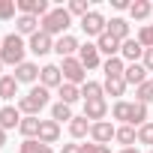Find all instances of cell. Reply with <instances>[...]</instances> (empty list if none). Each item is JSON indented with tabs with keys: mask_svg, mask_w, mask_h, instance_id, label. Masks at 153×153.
I'll use <instances>...</instances> for the list:
<instances>
[{
	"mask_svg": "<svg viewBox=\"0 0 153 153\" xmlns=\"http://www.w3.org/2000/svg\"><path fill=\"white\" fill-rule=\"evenodd\" d=\"M24 51H27L24 39L18 33H9V36H3V45H0V60H3V66H21Z\"/></svg>",
	"mask_w": 153,
	"mask_h": 153,
	"instance_id": "cell-1",
	"label": "cell"
},
{
	"mask_svg": "<svg viewBox=\"0 0 153 153\" xmlns=\"http://www.w3.org/2000/svg\"><path fill=\"white\" fill-rule=\"evenodd\" d=\"M69 24H72V15H69V9H51L45 18H39V30L42 33H48V36H66V30H69Z\"/></svg>",
	"mask_w": 153,
	"mask_h": 153,
	"instance_id": "cell-2",
	"label": "cell"
},
{
	"mask_svg": "<svg viewBox=\"0 0 153 153\" xmlns=\"http://www.w3.org/2000/svg\"><path fill=\"white\" fill-rule=\"evenodd\" d=\"M45 105H48V87H42V84L30 87V93L18 99V111H24V117H36Z\"/></svg>",
	"mask_w": 153,
	"mask_h": 153,
	"instance_id": "cell-3",
	"label": "cell"
},
{
	"mask_svg": "<svg viewBox=\"0 0 153 153\" xmlns=\"http://www.w3.org/2000/svg\"><path fill=\"white\" fill-rule=\"evenodd\" d=\"M60 72H63V81H66V84H75V87L87 84V69L81 66L78 57H66V60L60 63Z\"/></svg>",
	"mask_w": 153,
	"mask_h": 153,
	"instance_id": "cell-4",
	"label": "cell"
},
{
	"mask_svg": "<svg viewBox=\"0 0 153 153\" xmlns=\"http://www.w3.org/2000/svg\"><path fill=\"white\" fill-rule=\"evenodd\" d=\"M81 30H84L87 36H96V39H99V36L108 30V21H105V15H102V12L90 9V12L81 18Z\"/></svg>",
	"mask_w": 153,
	"mask_h": 153,
	"instance_id": "cell-5",
	"label": "cell"
},
{
	"mask_svg": "<svg viewBox=\"0 0 153 153\" xmlns=\"http://www.w3.org/2000/svg\"><path fill=\"white\" fill-rule=\"evenodd\" d=\"M18 12L33 15V18H45L51 9H48V0H18Z\"/></svg>",
	"mask_w": 153,
	"mask_h": 153,
	"instance_id": "cell-6",
	"label": "cell"
},
{
	"mask_svg": "<svg viewBox=\"0 0 153 153\" xmlns=\"http://www.w3.org/2000/svg\"><path fill=\"white\" fill-rule=\"evenodd\" d=\"M39 84L42 87H60L63 84V72H60V66H54V63H48V66H42L39 69Z\"/></svg>",
	"mask_w": 153,
	"mask_h": 153,
	"instance_id": "cell-7",
	"label": "cell"
},
{
	"mask_svg": "<svg viewBox=\"0 0 153 153\" xmlns=\"http://www.w3.org/2000/svg\"><path fill=\"white\" fill-rule=\"evenodd\" d=\"M27 48H30V51H33L36 57H42V54H48V51H54V39H51L48 33H42V30H39V33H33V36H30V42H27Z\"/></svg>",
	"mask_w": 153,
	"mask_h": 153,
	"instance_id": "cell-8",
	"label": "cell"
},
{
	"mask_svg": "<svg viewBox=\"0 0 153 153\" xmlns=\"http://www.w3.org/2000/svg\"><path fill=\"white\" fill-rule=\"evenodd\" d=\"M114 135H117V129H114L108 120H99V123L90 126V138H93V144H108Z\"/></svg>",
	"mask_w": 153,
	"mask_h": 153,
	"instance_id": "cell-9",
	"label": "cell"
},
{
	"mask_svg": "<svg viewBox=\"0 0 153 153\" xmlns=\"http://www.w3.org/2000/svg\"><path fill=\"white\" fill-rule=\"evenodd\" d=\"M78 60H81L84 69H96V66H99V48H96L93 42H84V45L78 48Z\"/></svg>",
	"mask_w": 153,
	"mask_h": 153,
	"instance_id": "cell-10",
	"label": "cell"
},
{
	"mask_svg": "<svg viewBox=\"0 0 153 153\" xmlns=\"http://www.w3.org/2000/svg\"><path fill=\"white\" fill-rule=\"evenodd\" d=\"M36 78H39V66H36V63L24 60L21 66H15V81H18V84H33Z\"/></svg>",
	"mask_w": 153,
	"mask_h": 153,
	"instance_id": "cell-11",
	"label": "cell"
},
{
	"mask_svg": "<svg viewBox=\"0 0 153 153\" xmlns=\"http://www.w3.org/2000/svg\"><path fill=\"white\" fill-rule=\"evenodd\" d=\"M120 57L129 60V63H138V60L144 57V45H141L138 39H126V42L120 45Z\"/></svg>",
	"mask_w": 153,
	"mask_h": 153,
	"instance_id": "cell-12",
	"label": "cell"
},
{
	"mask_svg": "<svg viewBox=\"0 0 153 153\" xmlns=\"http://www.w3.org/2000/svg\"><path fill=\"white\" fill-rule=\"evenodd\" d=\"M105 114H108V105H105V99L84 102V117H87L90 123H99V120H105Z\"/></svg>",
	"mask_w": 153,
	"mask_h": 153,
	"instance_id": "cell-13",
	"label": "cell"
},
{
	"mask_svg": "<svg viewBox=\"0 0 153 153\" xmlns=\"http://www.w3.org/2000/svg\"><path fill=\"white\" fill-rule=\"evenodd\" d=\"M36 138H39L42 144H48V147H51V144L60 138V123H57V120H42V126H39V135H36Z\"/></svg>",
	"mask_w": 153,
	"mask_h": 153,
	"instance_id": "cell-14",
	"label": "cell"
},
{
	"mask_svg": "<svg viewBox=\"0 0 153 153\" xmlns=\"http://www.w3.org/2000/svg\"><path fill=\"white\" fill-rule=\"evenodd\" d=\"M15 33H18V36H33V33H39V18H33V15H18V18H15Z\"/></svg>",
	"mask_w": 153,
	"mask_h": 153,
	"instance_id": "cell-15",
	"label": "cell"
},
{
	"mask_svg": "<svg viewBox=\"0 0 153 153\" xmlns=\"http://www.w3.org/2000/svg\"><path fill=\"white\" fill-rule=\"evenodd\" d=\"M120 45H123V42H117L111 33H102V36L96 39V48H99V54H108V57H120Z\"/></svg>",
	"mask_w": 153,
	"mask_h": 153,
	"instance_id": "cell-16",
	"label": "cell"
},
{
	"mask_svg": "<svg viewBox=\"0 0 153 153\" xmlns=\"http://www.w3.org/2000/svg\"><path fill=\"white\" fill-rule=\"evenodd\" d=\"M123 78H126V84L141 87V84L147 81V69H144V63H129V66H126V72H123Z\"/></svg>",
	"mask_w": 153,
	"mask_h": 153,
	"instance_id": "cell-17",
	"label": "cell"
},
{
	"mask_svg": "<svg viewBox=\"0 0 153 153\" xmlns=\"http://www.w3.org/2000/svg\"><path fill=\"white\" fill-rule=\"evenodd\" d=\"M78 48H81V45H78V39H75V36H69V33H66V36H60V39L54 42V51H57L63 60H66V57H72Z\"/></svg>",
	"mask_w": 153,
	"mask_h": 153,
	"instance_id": "cell-18",
	"label": "cell"
},
{
	"mask_svg": "<svg viewBox=\"0 0 153 153\" xmlns=\"http://www.w3.org/2000/svg\"><path fill=\"white\" fill-rule=\"evenodd\" d=\"M15 126H21V111L12 105L0 108V129H15Z\"/></svg>",
	"mask_w": 153,
	"mask_h": 153,
	"instance_id": "cell-19",
	"label": "cell"
},
{
	"mask_svg": "<svg viewBox=\"0 0 153 153\" xmlns=\"http://www.w3.org/2000/svg\"><path fill=\"white\" fill-rule=\"evenodd\" d=\"M105 33H111L117 42H126V39H129V21H126V18H111Z\"/></svg>",
	"mask_w": 153,
	"mask_h": 153,
	"instance_id": "cell-20",
	"label": "cell"
},
{
	"mask_svg": "<svg viewBox=\"0 0 153 153\" xmlns=\"http://www.w3.org/2000/svg\"><path fill=\"white\" fill-rule=\"evenodd\" d=\"M90 126H93V123H90L84 114H78V117L69 120V135H72V138H84V135H90Z\"/></svg>",
	"mask_w": 153,
	"mask_h": 153,
	"instance_id": "cell-21",
	"label": "cell"
},
{
	"mask_svg": "<svg viewBox=\"0 0 153 153\" xmlns=\"http://www.w3.org/2000/svg\"><path fill=\"white\" fill-rule=\"evenodd\" d=\"M102 69H105V78H123L126 63H123V57H108L102 63Z\"/></svg>",
	"mask_w": 153,
	"mask_h": 153,
	"instance_id": "cell-22",
	"label": "cell"
},
{
	"mask_svg": "<svg viewBox=\"0 0 153 153\" xmlns=\"http://www.w3.org/2000/svg\"><path fill=\"white\" fill-rule=\"evenodd\" d=\"M57 96H60L63 105H72V102L81 99V87H75V84H66V81H63V84L57 87Z\"/></svg>",
	"mask_w": 153,
	"mask_h": 153,
	"instance_id": "cell-23",
	"label": "cell"
},
{
	"mask_svg": "<svg viewBox=\"0 0 153 153\" xmlns=\"http://www.w3.org/2000/svg\"><path fill=\"white\" fill-rule=\"evenodd\" d=\"M18 93V81H15V75H0V99H12Z\"/></svg>",
	"mask_w": 153,
	"mask_h": 153,
	"instance_id": "cell-24",
	"label": "cell"
},
{
	"mask_svg": "<svg viewBox=\"0 0 153 153\" xmlns=\"http://www.w3.org/2000/svg\"><path fill=\"white\" fill-rule=\"evenodd\" d=\"M102 96H105V87H102L99 81L81 84V99H84V102H93V99H102Z\"/></svg>",
	"mask_w": 153,
	"mask_h": 153,
	"instance_id": "cell-25",
	"label": "cell"
},
{
	"mask_svg": "<svg viewBox=\"0 0 153 153\" xmlns=\"http://www.w3.org/2000/svg\"><path fill=\"white\" fill-rule=\"evenodd\" d=\"M150 12H153V3H150V0H132V6H129V15H132L135 21H144Z\"/></svg>",
	"mask_w": 153,
	"mask_h": 153,
	"instance_id": "cell-26",
	"label": "cell"
},
{
	"mask_svg": "<svg viewBox=\"0 0 153 153\" xmlns=\"http://www.w3.org/2000/svg\"><path fill=\"white\" fill-rule=\"evenodd\" d=\"M147 123V105H141V102H132V111H129V123L126 126H144Z\"/></svg>",
	"mask_w": 153,
	"mask_h": 153,
	"instance_id": "cell-27",
	"label": "cell"
},
{
	"mask_svg": "<svg viewBox=\"0 0 153 153\" xmlns=\"http://www.w3.org/2000/svg\"><path fill=\"white\" fill-rule=\"evenodd\" d=\"M39 126H42V120H39V117H21L18 132H21L24 138H36V135H39Z\"/></svg>",
	"mask_w": 153,
	"mask_h": 153,
	"instance_id": "cell-28",
	"label": "cell"
},
{
	"mask_svg": "<svg viewBox=\"0 0 153 153\" xmlns=\"http://www.w3.org/2000/svg\"><path fill=\"white\" fill-rule=\"evenodd\" d=\"M18 153H54V150L48 144H42L39 138H24L21 147H18Z\"/></svg>",
	"mask_w": 153,
	"mask_h": 153,
	"instance_id": "cell-29",
	"label": "cell"
},
{
	"mask_svg": "<svg viewBox=\"0 0 153 153\" xmlns=\"http://www.w3.org/2000/svg\"><path fill=\"white\" fill-rule=\"evenodd\" d=\"M102 87H105V93H108V96H123L129 84H126V78H105V84H102Z\"/></svg>",
	"mask_w": 153,
	"mask_h": 153,
	"instance_id": "cell-30",
	"label": "cell"
},
{
	"mask_svg": "<svg viewBox=\"0 0 153 153\" xmlns=\"http://www.w3.org/2000/svg\"><path fill=\"white\" fill-rule=\"evenodd\" d=\"M114 138H117V141H120L123 147H132V144L138 141V129H135V126H120Z\"/></svg>",
	"mask_w": 153,
	"mask_h": 153,
	"instance_id": "cell-31",
	"label": "cell"
},
{
	"mask_svg": "<svg viewBox=\"0 0 153 153\" xmlns=\"http://www.w3.org/2000/svg\"><path fill=\"white\" fill-rule=\"evenodd\" d=\"M129 111H132V102H126V99H117V102H114V108H111V117H114V120H123V123H129Z\"/></svg>",
	"mask_w": 153,
	"mask_h": 153,
	"instance_id": "cell-32",
	"label": "cell"
},
{
	"mask_svg": "<svg viewBox=\"0 0 153 153\" xmlns=\"http://www.w3.org/2000/svg\"><path fill=\"white\" fill-rule=\"evenodd\" d=\"M75 114H72V105H63V102H57L54 108H51V120H57V123H63V120H72Z\"/></svg>",
	"mask_w": 153,
	"mask_h": 153,
	"instance_id": "cell-33",
	"label": "cell"
},
{
	"mask_svg": "<svg viewBox=\"0 0 153 153\" xmlns=\"http://www.w3.org/2000/svg\"><path fill=\"white\" fill-rule=\"evenodd\" d=\"M153 99V81H144L141 87H135V102H141V105H147Z\"/></svg>",
	"mask_w": 153,
	"mask_h": 153,
	"instance_id": "cell-34",
	"label": "cell"
},
{
	"mask_svg": "<svg viewBox=\"0 0 153 153\" xmlns=\"http://www.w3.org/2000/svg\"><path fill=\"white\" fill-rule=\"evenodd\" d=\"M15 9H18V0H0V21L15 18Z\"/></svg>",
	"mask_w": 153,
	"mask_h": 153,
	"instance_id": "cell-35",
	"label": "cell"
},
{
	"mask_svg": "<svg viewBox=\"0 0 153 153\" xmlns=\"http://www.w3.org/2000/svg\"><path fill=\"white\" fill-rule=\"evenodd\" d=\"M66 9H69V15H81V18L90 12V9H87V0H69Z\"/></svg>",
	"mask_w": 153,
	"mask_h": 153,
	"instance_id": "cell-36",
	"label": "cell"
},
{
	"mask_svg": "<svg viewBox=\"0 0 153 153\" xmlns=\"http://www.w3.org/2000/svg\"><path fill=\"white\" fill-rule=\"evenodd\" d=\"M138 141H141V144H153V123H144V126L138 129Z\"/></svg>",
	"mask_w": 153,
	"mask_h": 153,
	"instance_id": "cell-37",
	"label": "cell"
},
{
	"mask_svg": "<svg viewBox=\"0 0 153 153\" xmlns=\"http://www.w3.org/2000/svg\"><path fill=\"white\" fill-rule=\"evenodd\" d=\"M81 153H111L108 144H81Z\"/></svg>",
	"mask_w": 153,
	"mask_h": 153,
	"instance_id": "cell-38",
	"label": "cell"
},
{
	"mask_svg": "<svg viewBox=\"0 0 153 153\" xmlns=\"http://www.w3.org/2000/svg\"><path fill=\"white\" fill-rule=\"evenodd\" d=\"M141 63H144V69H147V72H153V48H147V51H144Z\"/></svg>",
	"mask_w": 153,
	"mask_h": 153,
	"instance_id": "cell-39",
	"label": "cell"
},
{
	"mask_svg": "<svg viewBox=\"0 0 153 153\" xmlns=\"http://www.w3.org/2000/svg\"><path fill=\"white\" fill-rule=\"evenodd\" d=\"M60 153H81V144H63Z\"/></svg>",
	"mask_w": 153,
	"mask_h": 153,
	"instance_id": "cell-40",
	"label": "cell"
},
{
	"mask_svg": "<svg viewBox=\"0 0 153 153\" xmlns=\"http://www.w3.org/2000/svg\"><path fill=\"white\" fill-rule=\"evenodd\" d=\"M111 6H114V9H129L132 3H129V0H111Z\"/></svg>",
	"mask_w": 153,
	"mask_h": 153,
	"instance_id": "cell-41",
	"label": "cell"
},
{
	"mask_svg": "<svg viewBox=\"0 0 153 153\" xmlns=\"http://www.w3.org/2000/svg\"><path fill=\"white\" fill-rule=\"evenodd\" d=\"M6 144V129H0V147Z\"/></svg>",
	"mask_w": 153,
	"mask_h": 153,
	"instance_id": "cell-42",
	"label": "cell"
},
{
	"mask_svg": "<svg viewBox=\"0 0 153 153\" xmlns=\"http://www.w3.org/2000/svg\"><path fill=\"white\" fill-rule=\"evenodd\" d=\"M120 153H138V150H135V147H123Z\"/></svg>",
	"mask_w": 153,
	"mask_h": 153,
	"instance_id": "cell-43",
	"label": "cell"
},
{
	"mask_svg": "<svg viewBox=\"0 0 153 153\" xmlns=\"http://www.w3.org/2000/svg\"><path fill=\"white\" fill-rule=\"evenodd\" d=\"M0 72H3V60H0Z\"/></svg>",
	"mask_w": 153,
	"mask_h": 153,
	"instance_id": "cell-44",
	"label": "cell"
},
{
	"mask_svg": "<svg viewBox=\"0 0 153 153\" xmlns=\"http://www.w3.org/2000/svg\"><path fill=\"white\" fill-rule=\"evenodd\" d=\"M150 33H153V24H150Z\"/></svg>",
	"mask_w": 153,
	"mask_h": 153,
	"instance_id": "cell-45",
	"label": "cell"
},
{
	"mask_svg": "<svg viewBox=\"0 0 153 153\" xmlns=\"http://www.w3.org/2000/svg\"><path fill=\"white\" fill-rule=\"evenodd\" d=\"M0 45H3V39H0Z\"/></svg>",
	"mask_w": 153,
	"mask_h": 153,
	"instance_id": "cell-46",
	"label": "cell"
},
{
	"mask_svg": "<svg viewBox=\"0 0 153 153\" xmlns=\"http://www.w3.org/2000/svg\"><path fill=\"white\" fill-rule=\"evenodd\" d=\"M150 153H153V150H150Z\"/></svg>",
	"mask_w": 153,
	"mask_h": 153,
	"instance_id": "cell-47",
	"label": "cell"
}]
</instances>
